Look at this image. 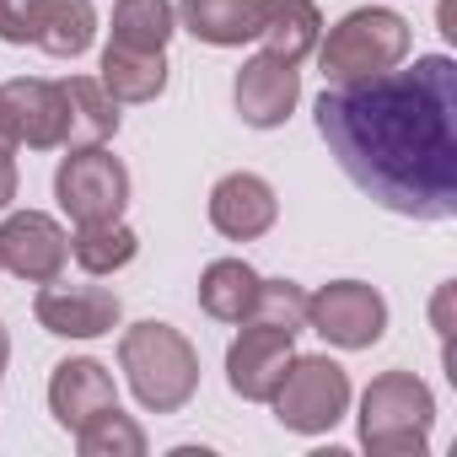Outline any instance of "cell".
<instances>
[{
	"label": "cell",
	"mask_w": 457,
	"mask_h": 457,
	"mask_svg": "<svg viewBox=\"0 0 457 457\" xmlns=\"http://www.w3.org/2000/svg\"><path fill=\"white\" fill-rule=\"evenodd\" d=\"M178 22L215 49H237L248 38H259L264 22V0H178Z\"/></svg>",
	"instance_id": "cell-16"
},
{
	"label": "cell",
	"mask_w": 457,
	"mask_h": 457,
	"mask_svg": "<svg viewBox=\"0 0 457 457\" xmlns=\"http://www.w3.org/2000/svg\"><path fill=\"white\" fill-rule=\"evenodd\" d=\"M403 54H409V22L387 6L350 12L339 28H328V44H318V65H323L328 87L382 76V71L403 65Z\"/></svg>",
	"instance_id": "cell-4"
},
{
	"label": "cell",
	"mask_w": 457,
	"mask_h": 457,
	"mask_svg": "<svg viewBox=\"0 0 457 457\" xmlns=\"http://www.w3.org/2000/svg\"><path fill=\"white\" fill-rule=\"evenodd\" d=\"M92 0H0V44H33L54 60H76L92 49Z\"/></svg>",
	"instance_id": "cell-6"
},
{
	"label": "cell",
	"mask_w": 457,
	"mask_h": 457,
	"mask_svg": "<svg viewBox=\"0 0 457 457\" xmlns=\"http://www.w3.org/2000/svg\"><path fill=\"white\" fill-rule=\"evenodd\" d=\"M172 33H178L172 0H119V6H113V44L119 49H151V54H162Z\"/></svg>",
	"instance_id": "cell-21"
},
{
	"label": "cell",
	"mask_w": 457,
	"mask_h": 457,
	"mask_svg": "<svg viewBox=\"0 0 457 457\" xmlns=\"http://www.w3.org/2000/svg\"><path fill=\"white\" fill-rule=\"evenodd\" d=\"M291 361H296V334L270 323H243V334L226 350V387L248 403H270Z\"/></svg>",
	"instance_id": "cell-10"
},
{
	"label": "cell",
	"mask_w": 457,
	"mask_h": 457,
	"mask_svg": "<svg viewBox=\"0 0 457 457\" xmlns=\"http://www.w3.org/2000/svg\"><path fill=\"white\" fill-rule=\"evenodd\" d=\"M275 215H280V199L259 172H226L210 188V226L220 237H232V243L264 237L275 226Z\"/></svg>",
	"instance_id": "cell-13"
},
{
	"label": "cell",
	"mask_w": 457,
	"mask_h": 457,
	"mask_svg": "<svg viewBox=\"0 0 457 457\" xmlns=\"http://www.w3.org/2000/svg\"><path fill=\"white\" fill-rule=\"evenodd\" d=\"M119 366L135 387V398L151 414H178L199 393V350L172 328V323H135L119 339Z\"/></svg>",
	"instance_id": "cell-2"
},
{
	"label": "cell",
	"mask_w": 457,
	"mask_h": 457,
	"mask_svg": "<svg viewBox=\"0 0 457 457\" xmlns=\"http://www.w3.org/2000/svg\"><path fill=\"white\" fill-rule=\"evenodd\" d=\"M113 103H156L167 92V54H151V49H119L108 44L103 49V76Z\"/></svg>",
	"instance_id": "cell-19"
},
{
	"label": "cell",
	"mask_w": 457,
	"mask_h": 457,
	"mask_svg": "<svg viewBox=\"0 0 457 457\" xmlns=\"http://www.w3.org/2000/svg\"><path fill=\"white\" fill-rule=\"evenodd\" d=\"M76 446H81V457H145V430L113 403L76 430Z\"/></svg>",
	"instance_id": "cell-23"
},
{
	"label": "cell",
	"mask_w": 457,
	"mask_h": 457,
	"mask_svg": "<svg viewBox=\"0 0 457 457\" xmlns=\"http://www.w3.org/2000/svg\"><path fill=\"white\" fill-rule=\"evenodd\" d=\"M60 87H65V151L108 145L119 135V103L108 97V87L97 76H71Z\"/></svg>",
	"instance_id": "cell-17"
},
{
	"label": "cell",
	"mask_w": 457,
	"mask_h": 457,
	"mask_svg": "<svg viewBox=\"0 0 457 457\" xmlns=\"http://www.w3.org/2000/svg\"><path fill=\"white\" fill-rule=\"evenodd\" d=\"M6 361H12V339H6V323H0V371H6Z\"/></svg>",
	"instance_id": "cell-27"
},
{
	"label": "cell",
	"mask_w": 457,
	"mask_h": 457,
	"mask_svg": "<svg viewBox=\"0 0 457 457\" xmlns=\"http://www.w3.org/2000/svg\"><path fill=\"white\" fill-rule=\"evenodd\" d=\"M270 403H275V420H280L286 430H296V436H323V430H334V425L345 420V409H350V377H345V366L328 361V355H296Z\"/></svg>",
	"instance_id": "cell-5"
},
{
	"label": "cell",
	"mask_w": 457,
	"mask_h": 457,
	"mask_svg": "<svg viewBox=\"0 0 457 457\" xmlns=\"http://www.w3.org/2000/svg\"><path fill=\"white\" fill-rule=\"evenodd\" d=\"M33 318L60 339H103V334L119 328L124 307L103 286H60V280H49L38 291V302H33Z\"/></svg>",
	"instance_id": "cell-12"
},
{
	"label": "cell",
	"mask_w": 457,
	"mask_h": 457,
	"mask_svg": "<svg viewBox=\"0 0 457 457\" xmlns=\"http://www.w3.org/2000/svg\"><path fill=\"white\" fill-rule=\"evenodd\" d=\"M307 328L323 334L334 350H371L387 334V302L366 280H334L307 296Z\"/></svg>",
	"instance_id": "cell-8"
},
{
	"label": "cell",
	"mask_w": 457,
	"mask_h": 457,
	"mask_svg": "<svg viewBox=\"0 0 457 457\" xmlns=\"http://www.w3.org/2000/svg\"><path fill=\"white\" fill-rule=\"evenodd\" d=\"M259 38H264V54H280V60L302 65L323 44V17H318L312 0H264Z\"/></svg>",
	"instance_id": "cell-18"
},
{
	"label": "cell",
	"mask_w": 457,
	"mask_h": 457,
	"mask_svg": "<svg viewBox=\"0 0 457 457\" xmlns=\"http://www.w3.org/2000/svg\"><path fill=\"white\" fill-rule=\"evenodd\" d=\"M119 403V387H113V377H108V366L103 361H92V355H76V361H60L54 366V377H49V409H54V420L76 436L92 414H103V409H113Z\"/></svg>",
	"instance_id": "cell-15"
},
{
	"label": "cell",
	"mask_w": 457,
	"mask_h": 457,
	"mask_svg": "<svg viewBox=\"0 0 457 457\" xmlns=\"http://www.w3.org/2000/svg\"><path fill=\"white\" fill-rule=\"evenodd\" d=\"M345 178L393 215L452 220L457 215V65L452 54H420L409 71L323 87L312 103Z\"/></svg>",
	"instance_id": "cell-1"
},
{
	"label": "cell",
	"mask_w": 457,
	"mask_h": 457,
	"mask_svg": "<svg viewBox=\"0 0 457 457\" xmlns=\"http://www.w3.org/2000/svg\"><path fill=\"white\" fill-rule=\"evenodd\" d=\"M436 430V398L414 371H382L361 398V446L371 457H420Z\"/></svg>",
	"instance_id": "cell-3"
},
{
	"label": "cell",
	"mask_w": 457,
	"mask_h": 457,
	"mask_svg": "<svg viewBox=\"0 0 457 457\" xmlns=\"http://www.w3.org/2000/svg\"><path fill=\"white\" fill-rule=\"evenodd\" d=\"M135 253H140V237L129 232L124 220L76 226V237H71V259H76L87 275H113V270H124Z\"/></svg>",
	"instance_id": "cell-22"
},
{
	"label": "cell",
	"mask_w": 457,
	"mask_h": 457,
	"mask_svg": "<svg viewBox=\"0 0 457 457\" xmlns=\"http://www.w3.org/2000/svg\"><path fill=\"white\" fill-rule=\"evenodd\" d=\"M0 108H6L17 129V145H33V151L65 145V87L60 81H38V76L6 81L0 87Z\"/></svg>",
	"instance_id": "cell-14"
},
{
	"label": "cell",
	"mask_w": 457,
	"mask_h": 457,
	"mask_svg": "<svg viewBox=\"0 0 457 457\" xmlns=\"http://www.w3.org/2000/svg\"><path fill=\"white\" fill-rule=\"evenodd\" d=\"M248 323H270V328L302 334L307 328V291L296 280H259V296H253Z\"/></svg>",
	"instance_id": "cell-24"
},
{
	"label": "cell",
	"mask_w": 457,
	"mask_h": 457,
	"mask_svg": "<svg viewBox=\"0 0 457 457\" xmlns=\"http://www.w3.org/2000/svg\"><path fill=\"white\" fill-rule=\"evenodd\" d=\"M232 97H237V113L243 124L253 129H280L291 119V108L302 103V71L280 54H253L237 81H232Z\"/></svg>",
	"instance_id": "cell-11"
},
{
	"label": "cell",
	"mask_w": 457,
	"mask_h": 457,
	"mask_svg": "<svg viewBox=\"0 0 457 457\" xmlns=\"http://www.w3.org/2000/svg\"><path fill=\"white\" fill-rule=\"evenodd\" d=\"M253 296H259V275H253V264H243V259H215V264L199 275V307H204L215 323H248Z\"/></svg>",
	"instance_id": "cell-20"
},
{
	"label": "cell",
	"mask_w": 457,
	"mask_h": 457,
	"mask_svg": "<svg viewBox=\"0 0 457 457\" xmlns=\"http://www.w3.org/2000/svg\"><path fill=\"white\" fill-rule=\"evenodd\" d=\"M65 264H71V237L54 215L17 210L0 220V270H12L28 286H49L65 275Z\"/></svg>",
	"instance_id": "cell-9"
},
{
	"label": "cell",
	"mask_w": 457,
	"mask_h": 457,
	"mask_svg": "<svg viewBox=\"0 0 457 457\" xmlns=\"http://www.w3.org/2000/svg\"><path fill=\"white\" fill-rule=\"evenodd\" d=\"M17 199V162H0V210Z\"/></svg>",
	"instance_id": "cell-25"
},
{
	"label": "cell",
	"mask_w": 457,
	"mask_h": 457,
	"mask_svg": "<svg viewBox=\"0 0 457 457\" xmlns=\"http://www.w3.org/2000/svg\"><path fill=\"white\" fill-rule=\"evenodd\" d=\"M12 156H17V129H12L6 108H0V162H12Z\"/></svg>",
	"instance_id": "cell-26"
},
{
	"label": "cell",
	"mask_w": 457,
	"mask_h": 457,
	"mask_svg": "<svg viewBox=\"0 0 457 457\" xmlns=\"http://www.w3.org/2000/svg\"><path fill=\"white\" fill-rule=\"evenodd\" d=\"M54 199L76 226H97V220H119L129 204V167L119 156H108L103 145L71 151L54 172Z\"/></svg>",
	"instance_id": "cell-7"
}]
</instances>
